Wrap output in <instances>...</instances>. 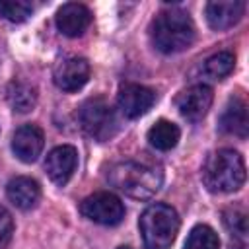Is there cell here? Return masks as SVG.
<instances>
[{
    "instance_id": "obj_1",
    "label": "cell",
    "mask_w": 249,
    "mask_h": 249,
    "mask_svg": "<svg viewBox=\"0 0 249 249\" xmlns=\"http://www.w3.org/2000/svg\"><path fill=\"white\" fill-rule=\"evenodd\" d=\"M107 179L117 191L124 193L126 196L144 200V198L154 196L160 191L163 183V173L154 163H146L138 160H124L109 167Z\"/></svg>"
},
{
    "instance_id": "obj_2",
    "label": "cell",
    "mask_w": 249,
    "mask_h": 249,
    "mask_svg": "<svg viewBox=\"0 0 249 249\" xmlns=\"http://www.w3.org/2000/svg\"><path fill=\"white\" fill-rule=\"evenodd\" d=\"M150 37L158 51L165 54L181 53L195 41V23L183 10H161L150 25Z\"/></svg>"
},
{
    "instance_id": "obj_3",
    "label": "cell",
    "mask_w": 249,
    "mask_h": 249,
    "mask_svg": "<svg viewBox=\"0 0 249 249\" xmlns=\"http://www.w3.org/2000/svg\"><path fill=\"white\" fill-rule=\"evenodd\" d=\"M200 175L210 193H233L245 183V161L235 150L222 148L206 158Z\"/></svg>"
},
{
    "instance_id": "obj_4",
    "label": "cell",
    "mask_w": 249,
    "mask_h": 249,
    "mask_svg": "<svg viewBox=\"0 0 249 249\" xmlns=\"http://www.w3.org/2000/svg\"><path fill=\"white\" fill-rule=\"evenodd\" d=\"M140 233L146 249H169L179 231V214L163 202L150 204L140 216Z\"/></svg>"
},
{
    "instance_id": "obj_5",
    "label": "cell",
    "mask_w": 249,
    "mask_h": 249,
    "mask_svg": "<svg viewBox=\"0 0 249 249\" xmlns=\"http://www.w3.org/2000/svg\"><path fill=\"white\" fill-rule=\"evenodd\" d=\"M78 123L88 136L105 142L119 130V117L103 97H89L78 109Z\"/></svg>"
},
{
    "instance_id": "obj_6",
    "label": "cell",
    "mask_w": 249,
    "mask_h": 249,
    "mask_svg": "<svg viewBox=\"0 0 249 249\" xmlns=\"http://www.w3.org/2000/svg\"><path fill=\"white\" fill-rule=\"evenodd\" d=\"M80 212L95 224L117 226L124 218V204L113 193L99 191V193H93V195H89L82 200Z\"/></svg>"
},
{
    "instance_id": "obj_7",
    "label": "cell",
    "mask_w": 249,
    "mask_h": 249,
    "mask_svg": "<svg viewBox=\"0 0 249 249\" xmlns=\"http://www.w3.org/2000/svg\"><path fill=\"white\" fill-rule=\"evenodd\" d=\"M154 101H156L154 89H150L146 86H140V84L121 86L119 95H117L119 109L126 119H138L140 115L148 113L150 107L154 105Z\"/></svg>"
},
{
    "instance_id": "obj_8",
    "label": "cell",
    "mask_w": 249,
    "mask_h": 249,
    "mask_svg": "<svg viewBox=\"0 0 249 249\" xmlns=\"http://www.w3.org/2000/svg\"><path fill=\"white\" fill-rule=\"evenodd\" d=\"M212 99H214V93L208 86L195 84V86L183 89L175 97V105L187 121H200L208 113V109L212 105Z\"/></svg>"
},
{
    "instance_id": "obj_9",
    "label": "cell",
    "mask_w": 249,
    "mask_h": 249,
    "mask_svg": "<svg viewBox=\"0 0 249 249\" xmlns=\"http://www.w3.org/2000/svg\"><path fill=\"white\" fill-rule=\"evenodd\" d=\"M53 78L62 91H78L89 80V64L82 56H68L54 66Z\"/></svg>"
},
{
    "instance_id": "obj_10",
    "label": "cell",
    "mask_w": 249,
    "mask_h": 249,
    "mask_svg": "<svg viewBox=\"0 0 249 249\" xmlns=\"http://www.w3.org/2000/svg\"><path fill=\"white\" fill-rule=\"evenodd\" d=\"M76 165H78V152L70 144L53 148L45 160V171H47L49 179L56 185L68 183V179L76 171Z\"/></svg>"
},
{
    "instance_id": "obj_11",
    "label": "cell",
    "mask_w": 249,
    "mask_h": 249,
    "mask_svg": "<svg viewBox=\"0 0 249 249\" xmlns=\"http://www.w3.org/2000/svg\"><path fill=\"white\" fill-rule=\"evenodd\" d=\"M45 136L37 124H21L12 136V150L23 163L35 161L43 152Z\"/></svg>"
},
{
    "instance_id": "obj_12",
    "label": "cell",
    "mask_w": 249,
    "mask_h": 249,
    "mask_svg": "<svg viewBox=\"0 0 249 249\" xmlns=\"http://www.w3.org/2000/svg\"><path fill=\"white\" fill-rule=\"evenodd\" d=\"M91 23V12L78 2L62 4L56 12V27L66 37H80Z\"/></svg>"
},
{
    "instance_id": "obj_13",
    "label": "cell",
    "mask_w": 249,
    "mask_h": 249,
    "mask_svg": "<svg viewBox=\"0 0 249 249\" xmlns=\"http://www.w3.org/2000/svg\"><path fill=\"white\" fill-rule=\"evenodd\" d=\"M245 12V2L239 0H222L206 4V21L212 29L224 31L233 27Z\"/></svg>"
},
{
    "instance_id": "obj_14",
    "label": "cell",
    "mask_w": 249,
    "mask_h": 249,
    "mask_svg": "<svg viewBox=\"0 0 249 249\" xmlns=\"http://www.w3.org/2000/svg\"><path fill=\"white\" fill-rule=\"evenodd\" d=\"M220 130L226 134H233L237 138H245L249 132V117L247 103L243 97H231L220 117Z\"/></svg>"
},
{
    "instance_id": "obj_15",
    "label": "cell",
    "mask_w": 249,
    "mask_h": 249,
    "mask_svg": "<svg viewBox=\"0 0 249 249\" xmlns=\"http://www.w3.org/2000/svg\"><path fill=\"white\" fill-rule=\"evenodd\" d=\"M6 195H8V200L21 208V210H29L37 204L39 196H41V187L35 179L31 177H25V175H19V177H14L8 187H6Z\"/></svg>"
},
{
    "instance_id": "obj_16",
    "label": "cell",
    "mask_w": 249,
    "mask_h": 249,
    "mask_svg": "<svg viewBox=\"0 0 249 249\" xmlns=\"http://www.w3.org/2000/svg\"><path fill=\"white\" fill-rule=\"evenodd\" d=\"M6 99L14 111L29 113L37 103V89L23 80H12L6 88Z\"/></svg>"
},
{
    "instance_id": "obj_17",
    "label": "cell",
    "mask_w": 249,
    "mask_h": 249,
    "mask_svg": "<svg viewBox=\"0 0 249 249\" xmlns=\"http://www.w3.org/2000/svg\"><path fill=\"white\" fill-rule=\"evenodd\" d=\"M179 136H181V130L177 124H173L171 121H158L150 130H148V142L150 146H154L156 150H161V152H167L171 148L177 146L179 142Z\"/></svg>"
},
{
    "instance_id": "obj_18",
    "label": "cell",
    "mask_w": 249,
    "mask_h": 249,
    "mask_svg": "<svg viewBox=\"0 0 249 249\" xmlns=\"http://www.w3.org/2000/svg\"><path fill=\"white\" fill-rule=\"evenodd\" d=\"M233 66H235V56H233V53H230V51H220V53H216V54H212V56H208L206 60H204V74L208 76V78H212V80H224L226 76H230L231 74V70H233Z\"/></svg>"
},
{
    "instance_id": "obj_19",
    "label": "cell",
    "mask_w": 249,
    "mask_h": 249,
    "mask_svg": "<svg viewBox=\"0 0 249 249\" xmlns=\"http://www.w3.org/2000/svg\"><path fill=\"white\" fill-rule=\"evenodd\" d=\"M224 226L230 231V237L239 243V249H245L247 241V214L241 208H228L224 212Z\"/></svg>"
},
{
    "instance_id": "obj_20",
    "label": "cell",
    "mask_w": 249,
    "mask_h": 249,
    "mask_svg": "<svg viewBox=\"0 0 249 249\" xmlns=\"http://www.w3.org/2000/svg\"><path fill=\"white\" fill-rule=\"evenodd\" d=\"M183 249H220V237L210 226L198 224L189 231Z\"/></svg>"
},
{
    "instance_id": "obj_21",
    "label": "cell",
    "mask_w": 249,
    "mask_h": 249,
    "mask_svg": "<svg viewBox=\"0 0 249 249\" xmlns=\"http://www.w3.org/2000/svg\"><path fill=\"white\" fill-rule=\"evenodd\" d=\"M33 12V6L25 0H0V18L12 21V23H21L25 21Z\"/></svg>"
},
{
    "instance_id": "obj_22",
    "label": "cell",
    "mask_w": 249,
    "mask_h": 249,
    "mask_svg": "<svg viewBox=\"0 0 249 249\" xmlns=\"http://www.w3.org/2000/svg\"><path fill=\"white\" fill-rule=\"evenodd\" d=\"M12 231H14V220L10 212L4 206H0V249L10 241Z\"/></svg>"
},
{
    "instance_id": "obj_23",
    "label": "cell",
    "mask_w": 249,
    "mask_h": 249,
    "mask_svg": "<svg viewBox=\"0 0 249 249\" xmlns=\"http://www.w3.org/2000/svg\"><path fill=\"white\" fill-rule=\"evenodd\" d=\"M117 249H130V247H124V245H123V247H117Z\"/></svg>"
}]
</instances>
